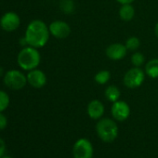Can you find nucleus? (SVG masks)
<instances>
[{
    "label": "nucleus",
    "mask_w": 158,
    "mask_h": 158,
    "mask_svg": "<svg viewBox=\"0 0 158 158\" xmlns=\"http://www.w3.org/2000/svg\"><path fill=\"white\" fill-rule=\"evenodd\" d=\"M49 28L48 26L40 20L32 21L25 31L24 38L28 46L35 48H40L46 46L49 39Z\"/></svg>",
    "instance_id": "f257e3e1"
},
{
    "label": "nucleus",
    "mask_w": 158,
    "mask_h": 158,
    "mask_svg": "<svg viewBox=\"0 0 158 158\" xmlns=\"http://www.w3.org/2000/svg\"><path fill=\"white\" fill-rule=\"evenodd\" d=\"M40 60L41 56L39 51L37 50V48L31 46L23 48L17 57L18 65L25 71L36 69L40 64Z\"/></svg>",
    "instance_id": "f03ea898"
},
{
    "label": "nucleus",
    "mask_w": 158,
    "mask_h": 158,
    "mask_svg": "<svg viewBox=\"0 0 158 158\" xmlns=\"http://www.w3.org/2000/svg\"><path fill=\"white\" fill-rule=\"evenodd\" d=\"M96 132L102 141L112 142L118 136V127L113 119L102 118L96 125Z\"/></svg>",
    "instance_id": "7ed1b4c3"
},
{
    "label": "nucleus",
    "mask_w": 158,
    "mask_h": 158,
    "mask_svg": "<svg viewBox=\"0 0 158 158\" xmlns=\"http://www.w3.org/2000/svg\"><path fill=\"white\" fill-rule=\"evenodd\" d=\"M27 83V76L18 70L8 71L4 75V84L12 90H20Z\"/></svg>",
    "instance_id": "20e7f679"
},
{
    "label": "nucleus",
    "mask_w": 158,
    "mask_h": 158,
    "mask_svg": "<svg viewBox=\"0 0 158 158\" xmlns=\"http://www.w3.org/2000/svg\"><path fill=\"white\" fill-rule=\"evenodd\" d=\"M145 74V72L140 67H133L125 73L123 78L124 85L128 89H137L144 82Z\"/></svg>",
    "instance_id": "39448f33"
},
{
    "label": "nucleus",
    "mask_w": 158,
    "mask_h": 158,
    "mask_svg": "<svg viewBox=\"0 0 158 158\" xmlns=\"http://www.w3.org/2000/svg\"><path fill=\"white\" fill-rule=\"evenodd\" d=\"M73 158H92L93 146L91 142L85 138L79 139L73 147Z\"/></svg>",
    "instance_id": "423d86ee"
},
{
    "label": "nucleus",
    "mask_w": 158,
    "mask_h": 158,
    "mask_svg": "<svg viewBox=\"0 0 158 158\" xmlns=\"http://www.w3.org/2000/svg\"><path fill=\"white\" fill-rule=\"evenodd\" d=\"M21 24V19L19 15L13 11L5 13L0 19V26L6 32L16 31Z\"/></svg>",
    "instance_id": "0eeeda50"
},
{
    "label": "nucleus",
    "mask_w": 158,
    "mask_h": 158,
    "mask_svg": "<svg viewBox=\"0 0 158 158\" xmlns=\"http://www.w3.org/2000/svg\"><path fill=\"white\" fill-rule=\"evenodd\" d=\"M111 113L115 120L122 122L128 118L130 114V107L126 102L118 100L117 102H113Z\"/></svg>",
    "instance_id": "6e6552de"
},
{
    "label": "nucleus",
    "mask_w": 158,
    "mask_h": 158,
    "mask_svg": "<svg viewBox=\"0 0 158 158\" xmlns=\"http://www.w3.org/2000/svg\"><path fill=\"white\" fill-rule=\"evenodd\" d=\"M50 35L58 39H64L71 34L70 25L63 21H54L48 26Z\"/></svg>",
    "instance_id": "1a4fd4ad"
},
{
    "label": "nucleus",
    "mask_w": 158,
    "mask_h": 158,
    "mask_svg": "<svg viewBox=\"0 0 158 158\" xmlns=\"http://www.w3.org/2000/svg\"><path fill=\"white\" fill-rule=\"evenodd\" d=\"M27 82L35 89H41L47 84L46 73L38 69L31 70L27 74Z\"/></svg>",
    "instance_id": "9d476101"
},
{
    "label": "nucleus",
    "mask_w": 158,
    "mask_h": 158,
    "mask_svg": "<svg viewBox=\"0 0 158 158\" xmlns=\"http://www.w3.org/2000/svg\"><path fill=\"white\" fill-rule=\"evenodd\" d=\"M127 52V48L125 45L120 43H114L107 47L106 56L112 60H123Z\"/></svg>",
    "instance_id": "9b49d317"
},
{
    "label": "nucleus",
    "mask_w": 158,
    "mask_h": 158,
    "mask_svg": "<svg viewBox=\"0 0 158 158\" xmlns=\"http://www.w3.org/2000/svg\"><path fill=\"white\" fill-rule=\"evenodd\" d=\"M104 105L101 101L98 100H93L91 101L87 108V113L89 114V116L94 120H98L101 119L102 117V115L104 114Z\"/></svg>",
    "instance_id": "f8f14e48"
},
{
    "label": "nucleus",
    "mask_w": 158,
    "mask_h": 158,
    "mask_svg": "<svg viewBox=\"0 0 158 158\" xmlns=\"http://www.w3.org/2000/svg\"><path fill=\"white\" fill-rule=\"evenodd\" d=\"M135 16V9L132 4H124L119 10V17L124 22H130Z\"/></svg>",
    "instance_id": "ddd939ff"
},
{
    "label": "nucleus",
    "mask_w": 158,
    "mask_h": 158,
    "mask_svg": "<svg viewBox=\"0 0 158 158\" xmlns=\"http://www.w3.org/2000/svg\"><path fill=\"white\" fill-rule=\"evenodd\" d=\"M145 73L152 78H158V58L155 59H152L151 60H149L146 65H145Z\"/></svg>",
    "instance_id": "4468645a"
},
{
    "label": "nucleus",
    "mask_w": 158,
    "mask_h": 158,
    "mask_svg": "<svg viewBox=\"0 0 158 158\" xmlns=\"http://www.w3.org/2000/svg\"><path fill=\"white\" fill-rule=\"evenodd\" d=\"M104 95L106 97V99L111 102H115L119 100L120 96H121V92L120 89L114 86V85H110L106 88Z\"/></svg>",
    "instance_id": "2eb2a0df"
},
{
    "label": "nucleus",
    "mask_w": 158,
    "mask_h": 158,
    "mask_svg": "<svg viewBox=\"0 0 158 158\" xmlns=\"http://www.w3.org/2000/svg\"><path fill=\"white\" fill-rule=\"evenodd\" d=\"M110 79H111V73L107 70H102L98 72L94 76L95 82L99 85L107 84L110 81Z\"/></svg>",
    "instance_id": "dca6fc26"
},
{
    "label": "nucleus",
    "mask_w": 158,
    "mask_h": 158,
    "mask_svg": "<svg viewBox=\"0 0 158 158\" xmlns=\"http://www.w3.org/2000/svg\"><path fill=\"white\" fill-rule=\"evenodd\" d=\"M125 46L127 47V50L135 51V50H137L139 48V46H140V40L137 36H130L126 41Z\"/></svg>",
    "instance_id": "f3484780"
},
{
    "label": "nucleus",
    "mask_w": 158,
    "mask_h": 158,
    "mask_svg": "<svg viewBox=\"0 0 158 158\" xmlns=\"http://www.w3.org/2000/svg\"><path fill=\"white\" fill-rule=\"evenodd\" d=\"M145 61V57L140 52H134L131 56V63L134 67H140Z\"/></svg>",
    "instance_id": "a211bd4d"
},
{
    "label": "nucleus",
    "mask_w": 158,
    "mask_h": 158,
    "mask_svg": "<svg viewBox=\"0 0 158 158\" xmlns=\"http://www.w3.org/2000/svg\"><path fill=\"white\" fill-rule=\"evenodd\" d=\"M10 105V97L7 92L0 90V113L4 112Z\"/></svg>",
    "instance_id": "6ab92c4d"
},
{
    "label": "nucleus",
    "mask_w": 158,
    "mask_h": 158,
    "mask_svg": "<svg viewBox=\"0 0 158 158\" xmlns=\"http://www.w3.org/2000/svg\"><path fill=\"white\" fill-rule=\"evenodd\" d=\"M60 7L63 12L72 13L74 9V4L73 2V0H61Z\"/></svg>",
    "instance_id": "aec40b11"
},
{
    "label": "nucleus",
    "mask_w": 158,
    "mask_h": 158,
    "mask_svg": "<svg viewBox=\"0 0 158 158\" xmlns=\"http://www.w3.org/2000/svg\"><path fill=\"white\" fill-rule=\"evenodd\" d=\"M8 126V119L5 114L0 113V130H3Z\"/></svg>",
    "instance_id": "412c9836"
},
{
    "label": "nucleus",
    "mask_w": 158,
    "mask_h": 158,
    "mask_svg": "<svg viewBox=\"0 0 158 158\" xmlns=\"http://www.w3.org/2000/svg\"><path fill=\"white\" fill-rule=\"evenodd\" d=\"M5 152H6V142L4 139H0V158L4 156Z\"/></svg>",
    "instance_id": "4be33fe9"
},
{
    "label": "nucleus",
    "mask_w": 158,
    "mask_h": 158,
    "mask_svg": "<svg viewBox=\"0 0 158 158\" xmlns=\"http://www.w3.org/2000/svg\"><path fill=\"white\" fill-rule=\"evenodd\" d=\"M116 1H117L118 3L124 5V4H132V3L135 1V0H116Z\"/></svg>",
    "instance_id": "5701e85b"
},
{
    "label": "nucleus",
    "mask_w": 158,
    "mask_h": 158,
    "mask_svg": "<svg viewBox=\"0 0 158 158\" xmlns=\"http://www.w3.org/2000/svg\"><path fill=\"white\" fill-rule=\"evenodd\" d=\"M154 34H155V35H156V37L158 38V23L155 24V26H154Z\"/></svg>",
    "instance_id": "b1692460"
},
{
    "label": "nucleus",
    "mask_w": 158,
    "mask_h": 158,
    "mask_svg": "<svg viewBox=\"0 0 158 158\" xmlns=\"http://www.w3.org/2000/svg\"><path fill=\"white\" fill-rule=\"evenodd\" d=\"M3 73H4V70H3V68L1 66H0V77L3 75Z\"/></svg>",
    "instance_id": "393cba45"
},
{
    "label": "nucleus",
    "mask_w": 158,
    "mask_h": 158,
    "mask_svg": "<svg viewBox=\"0 0 158 158\" xmlns=\"http://www.w3.org/2000/svg\"><path fill=\"white\" fill-rule=\"evenodd\" d=\"M1 158H13V157H10V156H3Z\"/></svg>",
    "instance_id": "a878e982"
}]
</instances>
